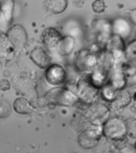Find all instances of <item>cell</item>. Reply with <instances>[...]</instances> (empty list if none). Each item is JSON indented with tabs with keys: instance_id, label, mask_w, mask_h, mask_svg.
<instances>
[{
	"instance_id": "30bf717a",
	"label": "cell",
	"mask_w": 136,
	"mask_h": 153,
	"mask_svg": "<svg viewBox=\"0 0 136 153\" xmlns=\"http://www.w3.org/2000/svg\"><path fill=\"white\" fill-rule=\"evenodd\" d=\"M75 46L74 38L70 36L62 37L57 47L58 53L62 56H68L73 52Z\"/></svg>"
},
{
	"instance_id": "ac0fdd59",
	"label": "cell",
	"mask_w": 136,
	"mask_h": 153,
	"mask_svg": "<svg viewBox=\"0 0 136 153\" xmlns=\"http://www.w3.org/2000/svg\"></svg>"
},
{
	"instance_id": "2e32d148",
	"label": "cell",
	"mask_w": 136,
	"mask_h": 153,
	"mask_svg": "<svg viewBox=\"0 0 136 153\" xmlns=\"http://www.w3.org/2000/svg\"><path fill=\"white\" fill-rule=\"evenodd\" d=\"M127 53L131 56H136V42H134L127 49Z\"/></svg>"
},
{
	"instance_id": "8fae6325",
	"label": "cell",
	"mask_w": 136,
	"mask_h": 153,
	"mask_svg": "<svg viewBox=\"0 0 136 153\" xmlns=\"http://www.w3.org/2000/svg\"><path fill=\"white\" fill-rule=\"evenodd\" d=\"M68 4L67 1L66 0H49L44 3L46 10L56 15L63 13L67 7Z\"/></svg>"
},
{
	"instance_id": "8992f818",
	"label": "cell",
	"mask_w": 136,
	"mask_h": 153,
	"mask_svg": "<svg viewBox=\"0 0 136 153\" xmlns=\"http://www.w3.org/2000/svg\"><path fill=\"white\" fill-rule=\"evenodd\" d=\"M125 131L124 123L117 119H113L107 121L103 128L104 135L112 139L119 138L124 134Z\"/></svg>"
},
{
	"instance_id": "9a60e30c",
	"label": "cell",
	"mask_w": 136,
	"mask_h": 153,
	"mask_svg": "<svg viewBox=\"0 0 136 153\" xmlns=\"http://www.w3.org/2000/svg\"><path fill=\"white\" fill-rule=\"evenodd\" d=\"M114 88L112 87H106L103 90V95L106 99L111 100L115 95Z\"/></svg>"
},
{
	"instance_id": "3957f363",
	"label": "cell",
	"mask_w": 136,
	"mask_h": 153,
	"mask_svg": "<svg viewBox=\"0 0 136 153\" xmlns=\"http://www.w3.org/2000/svg\"><path fill=\"white\" fill-rule=\"evenodd\" d=\"M102 130L98 128L86 129L82 132L78 138V142L82 148L86 149L95 148L99 142Z\"/></svg>"
},
{
	"instance_id": "5bb4252c",
	"label": "cell",
	"mask_w": 136,
	"mask_h": 153,
	"mask_svg": "<svg viewBox=\"0 0 136 153\" xmlns=\"http://www.w3.org/2000/svg\"><path fill=\"white\" fill-rule=\"evenodd\" d=\"M105 7V3L102 1H96L92 4V9L97 13L100 14L104 12Z\"/></svg>"
},
{
	"instance_id": "7a4b0ae2",
	"label": "cell",
	"mask_w": 136,
	"mask_h": 153,
	"mask_svg": "<svg viewBox=\"0 0 136 153\" xmlns=\"http://www.w3.org/2000/svg\"><path fill=\"white\" fill-rule=\"evenodd\" d=\"M97 64V59L95 55L85 49L78 52L75 59V66L80 71L93 69Z\"/></svg>"
},
{
	"instance_id": "ba28073f",
	"label": "cell",
	"mask_w": 136,
	"mask_h": 153,
	"mask_svg": "<svg viewBox=\"0 0 136 153\" xmlns=\"http://www.w3.org/2000/svg\"><path fill=\"white\" fill-rule=\"evenodd\" d=\"M34 63L41 69H47L51 65V58L41 46H37L30 54Z\"/></svg>"
},
{
	"instance_id": "5b68a950",
	"label": "cell",
	"mask_w": 136,
	"mask_h": 153,
	"mask_svg": "<svg viewBox=\"0 0 136 153\" xmlns=\"http://www.w3.org/2000/svg\"><path fill=\"white\" fill-rule=\"evenodd\" d=\"M108 115L106 107L101 104L94 105L90 107L86 113V116L88 120L95 125H100L104 121Z\"/></svg>"
},
{
	"instance_id": "e0dca14e",
	"label": "cell",
	"mask_w": 136,
	"mask_h": 153,
	"mask_svg": "<svg viewBox=\"0 0 136 153\" xmlns=\"http://www.w3.org/2000/svg\"><path fill=\"white\" fill-rule=\"evenodd\" d=\"M128 15L130 21L133 24L136 25V9L130 10Z\"/></svg>"
},
{
	"instance_id": "9c48e42d",
	"label": "cell",
	"mask_w": 136,
	"mask_h": 153,
	"mask_svg": "<svg viewBox=\"0 0 136 153\" xmlns=\"http://www.w3.org/2000/svg\"><path fill=\"white\" fill-rule=\"evenodd\" d=\"M112 30L116 35L122 38L127 37L131 33V28L129 22L123 18H118L113 22Z\"/></svg>"
},
{
	"instance_id": "52a82bcc",
	"label": "cell",
	"mask_w": 136,
	"mask_h": 153,
	"mask_svg": "<svg viewBox=\"0 0 136 153\" xmlns=\"http://www.w3.org/2000/svg\"><path fill=\"white\" fill-rule=\"evenodd\" d=\"M62 37L60 33L57 29L49 27L43 30L41 39L45 46L49 49H53L57 48Z\"/></svg>"
},
{
	"instance_id": "6da1fadb",
	"label": "cell",
	"mask_w": 136,
	"mask_h": 153,
	"mask_svg": "<svg viewBox=\"0 0 136 153\" xmlns=\"http://www.w3.org/2000/svg\"><path fill=\"white\" fill-rule=\"evenodd\" d=\"M47 97L51 102L65 106L72 105L77 99V96L73 93L61 88H55L50 91Z\"/></svg>"
},
{
	"instance_id": "277c9868",
	"label": "cell",
	"mask_w": 136,
	"mask_h": 153,
	"mask_svg": "<svg viewBox=\"0 0 136 153\" xmlns=\"http://www.w3.org/2000/svg\"><path fill=\"white\" fill-rule=\"evenodd\" d=\"M45 79L50 84L58 85L62 84L67 77V73L64 68L58 64L50 65L46 69Z\"/></svg>"
},
{
	"instance_id": "4fadbf2b",
	"label": "cell",
	"mask_w": 136,
	"mask_h": 153,
	"mask_svg": "<svg viewBox=\"0 0 136 153\" xmlns=\"http://www.w3.org/2000/svg\"><path fill=\"white\" fill-rule=\"evenodd\" d=\"M125 79L123 73L120 71L116 72L113 76V84L116 89H120L125 85Z\"/></svg>"
},
{
	"instance_id": "7c38bea8",
	"label": "cell",
	"mask_w": 136,
	"mask_h": 153,
	"mask_svg": "<svg viewBox=\"0 0 136 153\" xmlns=\"http://www.w3.org/2000/svg\"><path fill=\"white\" fill-rule=\"evenodd\" d=\"M15 109L20 114H26L30 113L31 110V106L27 100L20 98L15 102Z\"/></svg>"
}]
</instances>
